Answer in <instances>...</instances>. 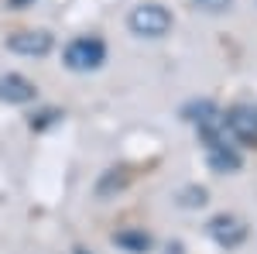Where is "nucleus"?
Wrapping results in <instances>:
<instances>
[{
    "label": "nucleus",
    "instance_id": "10",
    "mask_svg": "<svg viewBox=\"0 0 257 254\" xmlns=\"http://www.w3.org/2000/svg\"><path fill=\"white\" fill-rule=\"evenodd\" d=\"M38 117H41V120H31V127H38V131H41V127H48V124H55V120H59L62 114H59V110H41Z\"/></svg>",
    "mask_w": 257,
    "mask_h": 254
},
{
    "label": "nucleus",
    "instance_id": "11",
    "mask_svg": "<svg viewBox=\"0 0 257 254\" xmlns=\"http://www.w3.org/2000/svg\"><path fill=\"white\" fill-rule=\"evenodd\" d=\"M72 254H93V251H86V247H76V251H72Z\"/></svg>",
    "mask_w": 257,
    "mask_h": 254
},
{
    "label": "nucleus",
    "instance_id": "1",
    "mask_svg": "<svg viewBox=\"0 0 257 254\" xmlns=\"http://www.w3.org/2000/svg\"><path fill=\"white\" fill-rule=\"evenodd\" d=\"M172 11L158 4V0H141L131 7V14H127V28H131V35H138V38H148V41H158L165 38L168 31H172Z\"/></svg>",
    "mask_w": 257,
    "mask_h": 254
},
{
    "label": "nucleus",
    "instance_id": "9",
    "mask_svg": "<svg viewBox=\"0 0 257 254\" xmlns=\"http://www.w3.org/2000/svg\"><path fill=\"white\" fill-rule=\"evenodd\" d=\"M185 196H189V199H182V206H206V189H202V186H192V189H185Z\"/></svg>",
    "mask_w": 257,
    "mask_h": 254
},
{
    "label": "nucleus",
    "instance_id": "2",
    "mask_svg": "<svg viewBox=\"0 0 257 254\" xmlns=\"http://www.w3.org/2000/svg\"><path fill=\"white\" fill-rule=\"evenodd\" d=\"M62 65L69 72H96L106 65V41L99 35H79L62 48Z\"/></svg>",
    "mask_w": 257,
    "mask_h": 254
},
{
    "label": "nucleus",
    "instance_id": "5",
    "mask_svg": "<svg viewBox=\"0 0 257 254\" xmlns=\"http://www.w3.org/2000/svg\"><path fill=\"white\" fill-rule=\"evenodd\" d=\"M7 48H11L14 55L41 59V55H48V52L55 48V41H52L48 31H14V35H7Z\"/></svg>",
    "mask_w": 257,
    "mask_h": 254
},
{
    "label": "nucleus",
    "instance_id": "3",
    "mask_svg": "<svg viewBox=\"0 0 257 254\" xmlns=\"http://www.w3.org/2000/svg\"><path fill=\"white\" fill-rule=\"evenodd\" d=\"M223 124L237 148H257V103H233L223 110Z\"/></svg>",
    "mask_w": 257,
    "mask_h": 254
},
{
    "label": "nucleus",
    "instance_id": "7",
    "mask_svg": "<svg viewBox=\"0 0 257 254\" xmlns=\"http://www.w3.org/2000/svg\"><path fill=\"white\" fill-rule=\"evenodd\" d=\"M110 240L117 244L120 251H127V254H148L151 247H155V237L148 234L144 227H123V230H117Z\"/></svg>",
    "mask_w": 257,
    "mask_h": 254
},
{
    "label": "nucleus",
    "instance_id": "6",
    "mask_svg": "<svg viewBox=\"0 0 257 254\" xmlns=\"http://www.w3.org/2000/svg\"><path fill=\"white\" fill-rule=\"evenodd\" d=\"M0 100L14 103V107L35 103L38 100V86L28 76H21V72H0Z\"/></svg>",
    "mask_w": 257,
    "mask_h": 254
},
{
    "label": "nucleus",
    "instance_id": "8",
    "mask_svg": "<svg viewBox=\"0 0 257 254\" xmlns=\"http://www.w3.org/2000/svg\"><path fill=\"white\" fill-rule=\"evenodd\" d=\"M202 11H209V14H223V11H230L233 7V0H196Z\"/></svg>",
    "mask_w": 257,
    "mask_h": 254
},
{
    "label": "nucleus",
    "instance_id": "4",
    "mask_svg": "<svg viewBox=\"0 0 257 254\" xmlns=\"http://www.w3.org/2000/svg\"><path fill=\"white\" fill-rule=\"evenodd\" d=\"M206 234H209V240L213 244H219V247H226V251H233V247H240L243 240H247V223L240 220V216L233 213H216L209 223H206Z\"/></svg>",
    "mask_w": 257,
    "mask_h": 254
}]
</instances>
